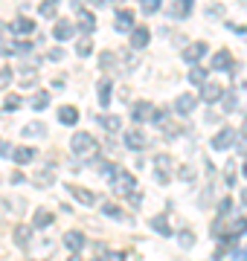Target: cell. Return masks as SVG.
<instances>
[{
    "mask_svg": "<svg viewBox=\"0 0 247 261\" xmlns=\"http://www.w3.org/2000/svg\"><path fill=\"white\" fill-rule=\"evenodd\" d=\"M0 157H12V145L6 140H0Z\"/></svg>",
    "mask_w": 247,
    "mask_h": 261,
    "instance_id": "cell-49",
    "label": "cell"
},
{
    "mask_svg": "<svg viewBox=\"0 0 247 261\" xmlns=\"http://www.w3.org/2000/svg\"><path fill=\"white\" fill-rule=\"evenodd\" d=\"M12 82H15V70L12 67H0V90H6Z\"/></svg>",
    "mask_w": 247,
    "mask_h": 261,
    "instance_id": "cell-35",
    "label": "cell"
},
{
    "mask_svg": "<svg viewBox=\"0 0 247 261\" xmlns=\"http://www.w3.org/2000/svg\"><path fill=\"white\" fill-rule=\"evenodd\" d=\"M53 38H56V41H61V44H64V41H70V38H76V23H73V20H56V27H53Z\"/></svg>",
    "mask_w": 247,
    "mask_h": 261,
    "instance_id": "cell-13",
    "label": "cell"
},
{
    "mask_svg": "<svg viewBox=\"0 0 247 261\" xmlns=\"http://www.w3.org/2000/svg\"><path fill=\"white\" fill-rule=\"evenodd\" d=\"M209 145H212V151H230V148H236V130L230 128H221L212 140H209Z\"/></svg>",
    "mask_w": 247,
    "mask_h": 261,
    "instance_id": "cell-4",
    "label": "cell"
},
{
    "mask_svg": "<svg viewBox=\"0 0 247 261\" xmlns=\"http://www.w3.org/2000/svg\"><path fill=\"white\" fill-rule=\"evenodd\" d=\"M154 180H157L160 186H166V183L171 180V174H169V171H160V168H154Z\"/></svg>",
    "mask_w": 247,
    "mask_h": 261,
    "instance_id": "cell-46",
    "label": "cell"
},
{
    "mask_svg": "<svg viewBox=\"0 0 247 261\" xmlns=\"http://www.w3.org/2000/svg\"><path fill=\"white\" fill-rule=\"evenodd\" d=\"M128 38H131V49H145L152 41V32H149V27H134Z\"/></svg>",
    "mask_w": 247,
    "mask_h": 261,
    "instance_id": "cell-17",
    "label": "cell"
},
{
    "mask_svg": "<svg viewBox=\"0 0 247 261\" xmlns=\"http://www.w3.org/2000/svg\"><path fill=\"white\" fill-rule=\"evenodd\" d=\"M192 9H195V0H175V3H169L166 6V15L175 20H183V18H189Z\"/></svg>",
    "mask_w": 247,
    "mask_h": 261,
    "instance_id": "cell-8",
    "label": "cell"
},
{
    "mask_svg": "<svg viewBox=\"0 0 247 261\" xmlns=\"http://www.w3.org/2000/svg\"><path fill=\"white\" fill-rule=\"evenodd\" d=\"M244 90H247V84H244Z\"/></svg>",
    "mask_w": 247,
    "mask_h": 261,
    "instance_id": "cell-60",
    "label": "cell"
},
{
    "mask_svg": "<svg viewBox=\"0 0 247 261\" xmlns=\"http://www.w3.org/2000/svg\"><path fill=\"white\" fill-rule=\"evenodd\" d=\"M230 261H247V250H230Z\"/></svg>",
    "mask_w": 247,
    "mask_h": 261,
    "instance_id": "cell-48",
    "label": "cell"
},
{
    "mask_svg": "<svg viewBox=\"0 0 247 261\" xmlns=\"http://www.w3.org/2000/svg\"><path fill=\"white\" fill-rule=\"evenodd\" d=\"M207 70H204V67H201V64H195V67H192V70H189V73H186V79H189V82L192 84H198V87H201V84H207Z\"/></svg>",
    "mask_w": 247,
    "mask_h": 261,
    "instance_id": "cell-28",
    "label": "cell"
},
{
    "mask_svg": "<svg viewBox=\"0 0 247 261\" xmlns=\"http://www.w3.org/2000/svg\"><path fill=\"white\" fill-rule=\"evenodd\" d=\"M67 195H73L82 206H93L96 203L93 192H90V189H85V186H76V183H70V186H67Z\"/></svg>",
    "mask_w": 247,
    "mask_h": 261,
    "instance_id": "cell-16",
    "label": "cell"
},
{
    "mask_svg": "<svg viewBox=\"0 0 247 261\" xmlns=\"http://www.w3.org/2000/svg\"><path fill=\"white\" fill-rule=\"evenodd\" d=\"M224 99V87H221L218 82H207V84H201V96H198V102H207V105H215Z\"/></svg>",
    "mask_w": 247,
    "mask_h": 261,
    "instance_id": "cell-7",
    "label": "cell"
},
{
    "mask_svg": "<svg viewBox=\"0 0 247 261\" xmlns=\"http://www.w3.org/2000/svg\"><path fill=\"white\" fill-rule=\"evenodd\" d=\"M160 130L166 134V137H178V134H181V125H175V122H166V125H160Z\"/></svg>",
    "mask_w": 247,
    "mask_h": 261,
    "instance_id": "cell-45",
    "label": "cell"
},
{
    "mask_svg": "<svg viewBox=\"0 0 247 261\" xmlns=\"http://www.w3.org/2000/svg\"><path fill=\"white\" fill-rule=\"evenodd\" d=\"M20 108H23V99H20V96H6V99H3V111L6 113H15V111H20Z\"/></svg>",
    "mask_w": 247,
    "mask_h": 261,
    "instance_id": "cell-32",
    "label": "cell"
},
{
    "mask_svg": "<svg viewBox=\"0 0 247 261\" xmlns=\"http://www.w3.org/2000/svg\"><path fill=\"white\" fill-rule=\"evenodd\" d=\"M178 244H181L183 250H192V247H195V235H192L189 229H183V232L178 235Z\"/></svg>",
    "mask_w": 247,
    "mask_h": 261,
    "instance_id": "cell-39",
    "label": "cell"
},
{
    "mask_svg": "<svg viewBox=\"0 0 247 261\" xmlns=\"http://www.w3.org/2000/svg\"><path fill=\"white\" fill-rule=\"evenodd\" d=\"M53 224H56V215L47 212V209H35V215H32V229H47Z\"/></svg>",
    "mask_w": 247,
    "mask_h": 261,
    "instance_id": "cell-19",
    "label": "cell"
},
{
    "mask_svg": "<svg viewBox=\"0 0 247 261\" xmlns=\"http://www.w3.org/2000/svg\"><path fill=\"white\" fill-rule=\"evenodd\" d=\"M12 160L18 163V166H27L35 160V148H29V145H18V148H12Z\"/></svg>",
    "mask_w": 247,
    "mask_h": 261,
    "instance_id": "cell-22",
    "label": "cell"
},
{
    "mask_svg": "<svg viewBox=\"0 0 247 261\" xmlns=\"http://www.w3.org/2000/svg\"><path fill=\"white\" fill-rule=\"evenodd\" d=\"M137 27V20H134V12L131 9H119L114 18V29L119 35H131V29Z\"/></svg>",
    "mask_w": 247,
    "mask_h": 261,
    "instance_id": "cell-9",
    "label": "cell"
},
{
    "mask_svg": "<svg viewBox=\"0 0 247 261\" xmlns=\"http://www.w3.org/2000/svg\"><path fill=\"white\" fill-rule=\"evenodd\" d=\"M241 203L247 206V189H244V192H241Z\"/></svg>",
    "mask_w": 247,
    "mask_h": 261,
    "instance_id": "cell-56",
    "label": "cell"
},
{
    "mask_svg": "<svg viewBox=\"0 0 247 261\" xmlns=\"http://www.w3.org/2000/svg\"><path fill=\"white\" fill-rule=\"evenodd\" d=\"M227 232L233 235V238H238V235H244V232H247V218H236V221H233V226H230Z\"/></svg>",
    "mask_w": 247,
    "mask_h": 261,
    "instance_id": "cell-36",
    "label": "cell"
},
{
    "mask_svg": "<svg viewBox=\"0 0 247 261\" xmlns=\"http://www.w3.org/2000/svg\"><path fill=\"white\" fill-rule=\"evenodd\" d=\"M233 215V197H221L218 200V218H230Z\"/></svg>",
    "mask_w": 247,
    "mask_h": 261,
    "instance_id": "cell-37",
    "label": "cell"
},
{
    "mask_svg": "<svg viewBox=\"0 0 247 261\" xmlns=\"http://www.w3.org/2000/svg\"><path fill=\"white\" fill-rule=\"evenodd\" d=\"M3 27H6V23H0V32H3Z\"/></svg>",
    "mask_w": 247,
    "mask_h": 261,
    "instance_id": "cell-59",
    "label": "cell"
},
{
    "mask_svg": "<svg viewBox=\"0 0 247 261\" xmlns=\"http://www.w3.org/2000/svg\"><path fill=\"white\" fill-rule=\"evenodd\" d=\"M32 53V44L29 41H15V44H9V56H29Z\"/></svg>",
    "mask_w": 247,
    "mask_h": 261,
    "instance_id": "cell-30",
    "label": "cell"
},
{
    "mask_svg": "<svg viewBox=\"0 0 247 261\" xmlns=\"http://www.w3.org/2000/svg\"><path fill=\"white\" fill-rule=\"evenodd\" d=\"M238 108V99H236V93H224V111H236Z\"/></svg>",
    "mask_w": 247,
    "mask_h": 261,
    "instance_id": "cell-44",
    "label": "cell"
},
{
    "mask_svg": "<svg viewBox=\"0 0 247 261\" xmlns=\"http://www.w3.org/2000/svg\"><path fill=\"white\" fill-rule=\"evenodd\" d=\"M38 15L41 18H58V0H44V3H38Z\"/></svg>",
    "mask_w": 247,
    "mask_h": 261,
    "instance_id": "cell-26",
    "label": "cell"
},
{
    "mask_svg": "<svg viewBox=\"0 0 247 261\" xmlns=\"http://www.w3.org/2000/svg\"><path fill=\"white\" fill-rule=\"evenodd\" d=\"M12 32H15V35H32V32H35V20L32 18H23V15H18V18H15V23H12Z\"/></svg>",
    "mask_w": 247,
    "mask_h": 261,
    "instance_id": "cell-20",
    "label": "cell"
},
{
    "mask_svg": "<svg viewBox=\"0 0 247 261\" xmlns=\"http://www.w3.org/2000/svg\"><path fill=\"white\" fill-rule=\"evenodd\" d=\"M0 56H9V44H3V41H0Z\"/></svg>",
    "mask_w": 247,
    "mask_h": 261,
    "instance_id": "cell-53",
    "label": "cell"
},
{
    "mask_svg": "<svg viewBox=\"0 0 247 261\" xmlns=\"http://www.w3.org/2000/svg\"><path fill=\"white\" fill-rule=\"evenodd\" d=\"M233 32H247V27H233Z\"/></svg>",
    "mask_w": 247,
    "mask_h": 261,
    "instance_id": "cell-55",
    "label": "cell"
},
{
    "mask_svg": "<svg viewBox=\"0 0 247 261\" xmlns=\"http://www.w3.org/2000/svg\"><path fill=\"white\" fill-rule=\"evenodd\" d=\"M128 200H131V206H140V203H143V195H140V192H134Z\"/></svg>",
    "mask_w": 247,
    "mask_h": 261,
    "instance_id": "cell-52",
    "label": "cell"
},
{
    "mask_svg": "<svg viewBox=\"0 0 247 261\" xmlns=\"http://www.w3.org/2000/svg\"><path fill=\"white\" fill-rule=\"evenodd\" d=\"M122 142H125V148L128 151H143L145 145H149V137H145L143 128H131V130H125L122 134Z\"/></svg>",
    "mask_w": 247,
    "mask_h": 261,
    "instance_id": "cell-5",
    "label": "cell"
},
{
    "mask_svg": "<svg viewBox=\"0 0 247 261\" xmlns=\"http://www.w3.org/2000/svg\"><path fill=\"white\" fill-rule=\"evenodd\" d=\"M108 180H111V192H114V195L131 197L134 189H137V177H134L128 168H116V171H114Z\"/></svg>",
    "mask_w": 247,
    "mask_h": 261,
    "instance_id": "cell-2",
    "label": "cell"
},
{
    "mask_svg": "<svg viewBox=\"0 0 247 261\" xmlns=\"http://www.w3.org/2000/svg\"><path fill=\"white\" fill-rule=\"evenodd\" d=\"M221 12H224V6H209V9H207V15H209V18H218Z\"/></svg>",
    "mask_w": 247,
    "mask_h": 261,
    "instance_id": "cell-51",
    "label": "cell"
},
{
    "mask_svg": "<svg viewBox=\"0 0 247 261\" xmlns=\"http://www.w3.org/2000/svg\"><path fill=\"white\" fill-rule=\"evenodd\" d=\"M47 58H50V61H61V58H64V49H61V47H53V49L47 53Z\"/></svg>",
    "mask_w": 247,
    "mask_h": 261,
    "instance_id": "cell-47",
    "label": "cell"
},
{
    "mask_svg": "<svg viewBox=\"0 0 247 261\" xmlns=\"http://www.w3.org/2000/svg\"><path fill=\"white\" fill-rule=\"evenodd\" d=\"M195 108H198V96L195 93H181L175 99V113H178V116H189Z\"/></svg>",
    "mask_w": 247,
    "mask_h": 261,
    "instance_id": "cell-12",
    "label": "cell"
},
{
    "mask_svg": "<svg viewBox=\"0 0 247 261\" xmlns=\"http://www.w3.org/2000/svg\"><path fill=\"white\" fill-rule=\"evenodd\" d=\"M152 111H154V105L152 102H134L131 105V119H134V128H140L143 122H149L152 119Z\"/></svg>",
    "mask_w": 247,
    "mask_h": 261,
    "instance_id": "cell-11",
    "label": "cell"
},
{
    "mask_svg": "<svg viewBox=\"0 0 247 261\" xmlns=\"http://www.w3.org/2000/svg\"><path fill=\"white\" fill-rule=\"evenodd\" d=\"M90 261H105V258H90Z\"/></svg>",
    "mask_w": 247,
    "mask_h": 261,
    "instance_id": "cell-58",
    "label": "cell"
},
{
    "mask_svg": "<svg viewBox=\"0 0 247 261\" xmlns=\"http://www.w3.org/2000/svg\"><path fill=\"white\" fill-rule=\"evenodd\" d=\"M29 108H32V111H47V108H50V93H47V90H41V93L29 102Z\"/></svg>",
    "mask_w": 247,
    "mask_h": 261,
    "instance_id": "cell-31",
    "label": "cell"
},
{
    "mask_svg": "<svg viewBox=\"0 0 247 261\" xmlns=\"http://www.w3.org/2000/svg\"><path fill=\"white\" fill-rule=\"evenodd\" d=\"M73 12H76V29L82 35H93L96 29V15L90 9H85L82 3H73Z\"/></svg>",
    "mask_w": 247,
    "mask_h": 261,
    "instance_id": "cell-3",
    "label": "cell"
},
{
    "mask_svg": "<svg viewBox=\"0 0 247 261\" xmlns=\"http://www.w3.org/2000/svg\"><path fill=\"white\" fill-rule=\"evenodd\" d=\"M93 53V41H90V35H82L76 41V56H82V58H87Z\"/></svg>",
    "mask_w": 247,
    "mask_h": 261,
    "instance_id": "cell-29",
    "label": "cell"
},
{
    "mask_svg": "<svg viewBox=\"0 0 247 261\" xmlns=\"http://www.w3.org/2000/svg\"><path fill=\"white\" fill-rule=\"evenodd\" d=\"M20 137H23V140H32V137H47V125H44V122H29V125L20 128Z\"/></svg>",
    "mask_w": 247,
    "mask_h": 261,
    "instance_id": "cell-23",
    "label": "cell"
},
{
    "mask_svg": "<svg viewBox=\"0 0 247 261\" xmlns=\"http://www.w3.org/2000/svg\"><path fill=\"white\" fill-rule=\"evenodd\" d=\"M143 15H154V12H160V0H143Z\"/></svg>",
    "mask_w": 247,
    "mask_h": 261,
    "instance_id": "cell-41",
    "label": "cell"
},
{
    "mask_svg": "<svg viewBox=\"0 0 247 261\" xmlns=\"http://www.w3.org/2000/svg\"><path fill=\"white\" fill-rule=\"evenodd\" d=\"M53 180H56V166L41 168L38 174H35V183H38V186H53Z\"/></svg>",
    "mask_w": 247,
    "mask_h": 261,
    "instance_id": "cell-27",
    "label": "cell"
},
{
    "mask_svg": "<svg viewBox=\"0 0 247 261\" xmlns=\"http://www.w3.org/2000/svg\"><path fill=\"white\" fill-rule=\"evenodd\" d=\"M178 177H181V180H186V183H192V180H195V168L181 166V168H178Z\"/></svg>",
    "mask_w": 247,
    "mask_h": 261,
    "instance_id": "cell-43",
    "label": "cell"
},
{
    "mask_svg": "<svg viewBox=\"0 0 247 261\" xmlns=\"http://www.w3.org/2000/svg\"><path fill=\"white\" fill-rule=\"evenodd\" d=\"M85 244H87V238H85V232H79V229H70V232L64 235V247L73 255H79V252L85 250Z\"/></svg>",
    "mask_w": 247,
    "mask_h": 261,
    "instance_id": "cell-15",
    "label": "cell"
},
{
    "mask_svg": "<svg viewBox=\"0 0 247 261\" xmlns=\"http://www.w3.org/2000/svg\"><path fill=\"white\" fill-rule=\"evenodd\" d=\"M96 122H99L108 134H116V130H119V125H122V119H119L116 113H102V116H96Z\"/></svg>",
    "mask_w": 247,
    "mask_h": 261,
    "instance_id": "cell-24",
    "label": "cell"
},
{
    "mask_svg": "<svg viewBox=\"0 0 247 261\" xmlns=\"http://www.w3.org/2000/svg\"><path fill=\"white\" fill-rule=\"evenodd\" d=\"M67 261H82V258H79V255H70V258H67Z\"/></svg>",
    "mask_w": 247,
    "mask_h": 261,
    "instance_id": "cell-57",
    "label": "cell"
},
{
    "mask_svg": "<svg viewBox=\"0 0 247 261\" xmlns=\"http://www.w3.org/2000/svg\"><path fill=\"white\" fill-rule=\"evenodd\" d=\"M241 177H247V154H244V163H241Z\"/></svg>",
    "mask_w": 247,
    "mask_h": 261,
    "instance_id": "cell-54",
    "label": "cell"
},
{
    "mask_svg": "<svg viewBox=\"0 0 247 261\" xmlns=\"http://www.w3.org/2000/svg\"><path fill=\"white\" fill-rule=\"evenodd\" d=\"M209 70H212V73H230V70H233V56H230V49H215L212 58H209Z\"/></svg>",
    "mask_w": 247,
    "mask_h": 261,
    "instance_id": "cell-6",
    "label": "cell"
},
{
    "mask_svg": "<svg viewBox=\"0 0 247 261\" xmlns=\"http://www.w3.org/2000/svg\"><path fill=\"white\" fill-rule=\"evenodd\" d=\"M12 241L18 244V247H23V250H27L29 244H32V226L18 224V226H15V232H12Z\"/></svg>",
    "mask_w": 247,
    "mask_h": 261,
    "instance_id": "cell-18",
    "label": "cell"
},
{
    "mask_svg": "<svg viewBox=\"0 0 247 261\" xmlns=\"http://www.w3.org/2000/svg\"><path fill=\"white\" fill-rule=\"evenodd\" d=\"M227 235V229H224V218H215L212 221V238H224Z\"/></svg>",
    "mask_w": 247,
    "mask_h": 261,
    "instance_id": "cell-42",
    "label": "cell"
},
{
    "mask_svg": "<svg viewBox=\"0 0 247 261\" xmlns=\"http://www.w3.org/2000/svg\"><path fill=\"white\" fill-rule=\"evenodd\" d=\"M58 122H61V125H76L79 122V108L76 105H61V108H58Z\"/></svg>",
    "mask_w": 247,
    "mask_h": 261,
    "instance_id": "cell-21",
    "label": "cell"
},
{
    "mask_svg": "<svg viewBox=\"0 0 247 261\" xmlns=\"http://www.w3.org/2000/svg\"><path fill=\"white\" fill-rule=\"evenodd\" d=\"M128 255L125 252H111V255H105V261H125Z\"/></svg>",
    "mask_w": 247,
    "mask_h": 261,
    "instance_id": "cell-50",
    "label": "cell"
},
{
    "mask_svg": "<svg viewBox=\"0 0 247 261\" xmlns=\"http://www.w3.org/2000/svg\"><path fill=\"white\" fill-rule=\"evenodd\" d=\"M96 148H99V142L90 137V130H76V134L70 137V151L79 154V157H85L87 163H90V160H99V151Z\"/></svg>",
    "mask_w": 247,
    "mask_h": 261,
    "instance_id": "cell-1",
    "label": "cell"
},
{
    "mask_svg": "<svg viewBox=\"0 0 247 261\" xmlns=\"http://www.w3.org/2000/svg\"><path fill=\"white\" fill-rule=\"evenodd\" d=\"M149 122H154L157 128H160V125H166V122H169V108H154L152 119H149Z\"/></svg>",
    "mask_w": 247,
    "mask_h": 261,
    "instance_id": "cell-34",
    "label": "cell"
},
{
    "mask_svg": "<svg viewBox=\"0 0 247 261\" xmlns=\"http://www.w3.org/2000/svg\"><path fill=\"white\" fill-rule=\"evenodd\" d=\"M204 56H207V44H204V41H192L189 47L183 49V61H186V64H192V67L198 64Z\"/></svg>",
    "mask_w": 247,
    "mask_h": 261,
    "instance_id": "cell-14",
    "label": "cell"
},
{
    "mask_svg": "<svg viewBox=\"0 0 247 261\" xmlns=\"http://www.w3.org/2000/svg\"><path fill=\"white\" fill-rule=\"evenodd\" d=\"M96 93H99V105L102 108H111V102H114V79L111 75H102L99 84H96Z\"/></svg>",
    "mask_w": 247,
    "mask_h": 261,
    "instance_id": "cell-10",
    "label": "cell"
},
{
    "mask_svg": "<svg viewBox=\"0 0 247 261\" xmlns=\"http://www.w3.org/2000/svg\"><path fill=\"white\" fill-rule=\"evenodd\" d=\"M99 64H102V70H111V67H116V56L111 49H105L102 56H99Z\"/></svg>",
    "mask_w": 247,
    "mask_h": 261,
    "instance_id": "cell-38",
    "label": "cell"
},
{
    "mask_svg": "<svg viewBox=\"0 0 247 261\" xmlns=\"http://www.w3.org/2000/svg\"><path fill=\"white\" fill-rule=\"evenodd\" d=\"M102 212H105V218H114V221H125L122 209H119L116 203H102Z\"/></svg>",
    "mask_w": 247,
    "mask_h": 261,
    "instance_id": "cell-33",
    "label": "cell"
},
{
    "mask_svg": "<svg viewBox=\"0 0 247 261\" xmlns=\"http://www.w3.org/2000/svg\"><path fill=\"white\" fill-rule=\"evenodd\" d=\"M169 166H171V157H169V154H157V157H154V168L169 171Z\"/></svg>",
    "mask_w": 247,
    "mask_h": 261,
    "instance_id": "cell-40",
    "label": "cell"
},
{
    "mask_svg": "<svg viewBox=\"0 0 247 261\" xmlns=\"http://www.w3.org/2000/svg\"><path fill=\"white\" fill-rule=\"evenodd\" d=\"M152 229H154L157 235H160V238H169V235H171L169 218H166V215H154V218H152Z\"/></svg>",
    "mask_w": 247,
    "mask_h": 261,
    "instance_id": "cell-25",
    "label": "cell"
}]
</instances>
